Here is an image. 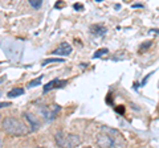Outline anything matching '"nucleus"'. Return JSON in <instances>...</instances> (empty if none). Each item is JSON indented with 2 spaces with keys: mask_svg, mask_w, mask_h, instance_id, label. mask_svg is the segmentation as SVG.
Segmentation results:
<instances>
[{
  "mask_svg": "<svg viewBox=\"0 0 159 148\" xmlns=\"http://www.w3.org/2000/svg\"><path fill=\"white\" fill-rule=\"evenodd\" d=\"M68 83V81L66 80H58V78H56V80H52L51 82H48L45 86H44V89H43V93L44 94H47L48 91H51V90H53V89H61V87H64Z\"/></svg>",
  "mask_w": 159,
  "mask_h": 148,
  "instance_id": "39448f33",
  "label": "nucleus"
},
{
  "mask_svg": "<svg viewBox=\"0 0 159 148\" xmlns=\"http://www.w3.org/2000/svg\"><path fill=\"white\" fill-rule=\"evenodd\" d=\"M60 110H61V106L58 105H51V106H45V107H41V114L44 115L47 120H53L56 119V116L58 115Z\"/></svg>",
  "mask_w": 159,
  "mask_h": 148,
  "instance_id": "20e7f679",
  "label": "nucleus"
},
{
  "mask_svg": "<svg viewBox=\"0 0 159 148\" xmlns=\"http://www.w3.org/2000/svg\"><path fill=\"white\" fill-rule=\"evenodd\" d=\"M152 45V41H146L145 44H142L141 46H139V53H142V52H146L148 48H150Z\"/></svg>",
  "mask_w": 159,
  "mask_h": 148,
  "instance_id": "4468645a",
  "label": "nucleus"
},
{
  "mask_svg": "<svg viewBox=\"0 0 159 148\" xmlns=\"http://www.w3.org/2000/svg\"><path fill=\"white\" fill-rule=\"evenodd\" d=\"M151 32H152V33L159 34V28H154V29H151Z\"/></svg>",
  "mask_w": 159,
  "mask_h": 148,
  "instance_id": "412c9836",
  "label": "nucleus"
},
{
  "mask_svg": "<svg viewBox=\"0 0 159 148\" xmlns=\"http://www.w3.org/2000/svg\"><path fill=\"white\" fill-rule=\"evenodd\" d=\"M28 3L31 4L32 8H34V9H39L43 6V0H28Z\"/></svg>",
  "mask_w": 159,
  "mask_h": 148,
  "instance_id": "9b49d317",
  "label": "nucleus"
},
{
  "mask_svg": "<svg viewBox=\"0 0 159 148\" xmlns=\"http://www.w3.org/2000/svg\"><path fill=\"white\" fill-rule=\"evenodd\" d=\"M4 82V78L3 77H0V83H3Z\"/></svg>",
  "mask_w": 159,
  "mask_h": 148,
  "instance_id": "4be33fe9",
  "label": "nucleus"
},
{
  "mask_svg": "<svg viewBox=\"0 0 159 148\" xmlns=\"http://www.w3.org/2000/svg\"><path fill=\"white\" fill-rule=\"evenodd\" d=\"M152 74H154V72H152V73H148L147 76H146L145 78H143V80H142V82H141V86H145V85H146V83H147V81H148V78H150V77L152 76Z\"/></svg>",
  "mask_w": 159,
  "mask_h": 148,
  "instance_id": "2eb2a0df",
  "label": "nucleus"
},
{
  "mask_svg": "<svg viewBox=\"0 0 159 148\" xmlns=\"http://www.w3.org/2000/svg\"><path fill=\"white\" fill-rule=\"evenodd\" d=\"M73 8L76 9V11H84V6H82V4H80V3H76V4H74Z\"/></svg>",
  "mask_w": 159,
  "mask_h": 148,
  "instance_id": "f3484780",
  "label": "nucleus"
},
{
  "mask_svg": "<svg viewBox=\"0 0 159 148\" xmlns=\"http://www.w3.org/2000/svg\"><path fill=\"white\" fill-rule=\"evenodd\" d=\"M109 53V49L107 48H102V49H98V50L93 54V58H101L103 56H106Z\"/></svg>",
  "mask_w": 159,
  "mask_h": 148,
  "instance_id": "9d476101",
  "label": "nucleus"
},
{
  "mask_svg": "<svg viewBox=\"0 0 159 148\" xmlns=\"http://www.w3.org/2000/svg\"><path fill=\"white\" fill-rule=\"evenodd\" d=\"M133 8H143V4H133Z\"/></svg>",
  "mask_w": 159,
  "mask_h": 148,
  "instance_id": "aec40b11",
  "label": "nucleus"
},
{
  "mask_svg": "<svg viewBox=\"0 0 159 148\" xmlns=\"http://www.w3.org/2000/svg\"><path fill=\"white\" fill-rule=\"evenodd\" d=\"M24 118H25V119L28 120V123H29V126H31V130H32V131L39 130L40 122H39V119H37V116H34L33 114H31V112H25V114H24Z\"/></svg>",
  "mask_w": 159,
  "mask_h": 148,
  "instance_id": "0eeeda50",
  "label": "nucleus"
},
{
  "mask_svg": "<svg viewBox=\"0 0 159 148\" xmlns=\"http://www.w3.org/2000/svg\"><path fill=\"white\" fill-rule=\"evenodd\" d=\"M41 81H43V77H39V78H36V80H33V81H31L28 83V87L31 89V87H36V86H39L40 83H41Z\"/></svg>",
  "mask_w": 159,
  "mask_h": 148,
  "instance_id": "ddd939ff",
  "label": "nucleus"
},
{
  "mask_svg": "<svg viewBox=\"0 0 159 148\" xmlns=\"http://www.w3.org/2000/svg\"><path fill=\"white\" fill-rule=\"evenodd\" d=\"M56 143L60 147H77L81 144V139L77 135L64 134L62 131H60L56 134Z\"/></svg>",
  "mask_w": 159,
  "mask_h": 148,
  "instance_id": "7ed1b4c3",
  "label": "nucleus"
},
{
  "mask_svg": "<svg viewBox=\"0 0 159 148\" xmlns=\"http://www.w3.org/2000/svg\"><path fill=\"white\" fill-rule=\"evenodd\" d=\"M11 103L9 102H0V108H4V107H9Z\"/></svg>",
  "mask_w": 159,
  "mask_h": 148,
  "instance_id": "a211bd4d",
  "label": "nucleus"
},
{
  "mask_svg": "<svg viewBox=\"0 0 159 148\" xmlns=\"http://www.w3.org/2000/svg\"><path fill=\"white\" fill-rule=\"evenodd\" d=\"M53 62H64V60L62 58H48V60L43 61V66L48 65V63H53Z\"/></svg>",
  "mask_w": 159,
  "mask_h": 148,
  "instance_id": "f8f14e48",
  "label": "nucleus"
},
{
  "mask_svg": "<svg viewBox=\"0 0 159 148\" xmlns=\"http://www.w3.org/2000/svg\"><path fill=\"white\" fill-rule=\"evenodd\" d=\"M24 94V89H21V87H16V89H12L11 91L8 93V97L9 98H15V97H20V95H23Z\"/></svg>",
  "mask_w": 159,
  "mask_h": 148,
  "instance_id": "1a4fd4ad",
  "label": "nucleus"
},
{
  "mask_svg": "<svg viewBox=\"0 0 159 148\" xmlns=\"http://www.w3.org/2000/svg\"><path fill=\"white\" fill-rule=\"evenodd\" d=\"M114 110H116V112H118V114H123V112H125V107L123 106H118V107H116L114 108Z\"/></svg>",
  "mask_w": 159,
  "mask_h": 148,
  "instance_id": "dca6fc26",
  "label": "nucleus"
},
{
  "mask_svg": "<svg viewBox=\"0 0 159 148\" xmlns=\"http://www.w3.org/2000/svg\"><path fill=\"white\" fill-rule=\"evenodd\" d=\"M52 53L56 54V56L65 57V56H69V54L72 53V46L69 45V42H61V44L58 45V48L54 49Z\"/></svg>",
  "mask_w": 159,
  "mask_h": 148,
  "instance_id": "423d86ee",
  "label": "nucleus"
},
{
  "mask_svg": "<svg viewBox=\"0 0 159 148\" xmlns=\"http://www.w3.org/2000/svg\"><path fill=\"white\" fill-rule=\"evenodd\" d=\"M96 2H102V0H96Z\"/></svg>",
  "mask_w": 159,
  "mask_h": 148,
  "instance_id": "5701e85b",
  "label": "nucleus"
},
{
  "mask_svg": "<svg viewBox=\"0 0 159 148\" xmlns=\"http://www.w3.org/2000/svg\"><path fill=\"white\" fill-rule=\"evenodd\" d=\"M97 144L99 147H105V148H109V147H121L123 146V139L121 134H118L116 136H111L110 135H106V134H99L97 136Z\"/></svg>",
  "mask_w": 159,
  "mask_h": 148,
  "instance_id": "f03ea898",
  "label": "nucleus"
},
{
  "mask_svg": "<svg viewBox=\"0 0 159 148\" xmlns=\"http://www.w3.org/2000/svg\"><path fill=\"white\" fill-rule=\"evenodd\" d=\"M64 6H65V4H64V2H57L56 4H54V7H56V8H62Z\"/></svg>",
  "mask_w": 159,
  "mask_h": 148,
  "instance_id": "6ab92c4d",
  "label": "nucleus"
},
{
  "mask_svg": "<svg viewBox=\"0 0 159 148\" xmlns=\"http://www.w3.org/2000/svg\"><path fill=\"white\" fill-rule=\"evenodd\" d=\"M90 32L96 36H105L107 33V29L101 24H93V25H90Z\"/></svg>",
  "mask_w": 159,
  "mask_h": 148,
  "instance_id": "6e6552de",
  "label": "nucleus"
},
{
  "mask_svg": "<svg viewBox=\"0 0 159 148\" xmlns=\"http://www.w3.org/2000/svg\"><path fill=\"white\" fill-rule=\"evenodd\" d=\"M3 130L9 135H16V136L27 134V127L24 126V123L12 116H8L3 120Z\"/></svg>",
  "mask_w": 159,
  "mask_h": 148,
  "instance_id": "f257e3e1",
  "label": "nucleus"
}]
</instances>
